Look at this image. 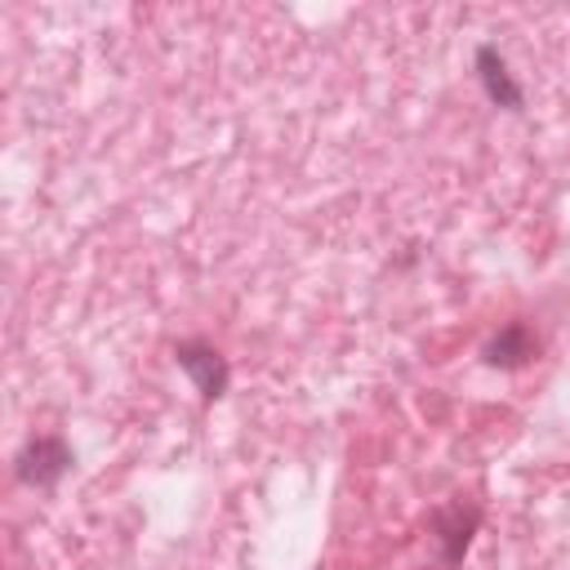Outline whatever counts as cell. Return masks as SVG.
<instances>
[{
  "mask_svg": "<svg viewBox=\"0 0 570 570\" xmlns=\"http://www.w3.org/2000/svg\"><path fill=\"white\" fill-rule=\"evenodd\" d=\"M174 361H178V370L200 387L205 401H218V396L227 392L232 370H227V356H223L214 343H205V338H187V343L174 347Z\"/></svg>",
  "mask_w": 570,
  "mask_h": 570,
  "instance_id": "obj_1",
  "label": "cell"
},
{
  "mask_svg": "<svg viewBox=\"0 0 570 570\" xmlns=\"http://www.w3.org/2000/svg\"><path fill=\"white\" fill-rule=\"evenodd\" d=\"M67 468H71V450H67L62 436H36V441H27L22 454H18V481H22V485L49 490V485H58V476H62Z\"/></svg>",
  "mask_w": 570,
  "mask_h": 570,
  "instance_id": "obj_2",
  "label": "cell"
},
{
  "mask_svg": "<svg viewBox=\"0 0 570 570\" xmlns=\"http://www.w3.org/2000/svg\"><path fill=\"white\" fill-rule=\"evenodd\" d=\"M476 80H481V89H485V98L494 107H508V111H521L525 107V89L517 85L508 58L494 45H481L476 49Z\"/></svg>",
  "mask_w": 570,
  "mask_h": 570,
  "instance_id": "obj_3",
  "label": "cell"
},
{
  "mask_svg": "<svg viewBox=\"0 0 570 570\" xmlns=\"http://www.w3.org/2000/svg\"><path fill=\"white\" fill-rule=\"evenodd\" d=\"M534 352H539V343H534V334H530L525 321H508V325L485 343V361H490V365H503V370L525 365Z\"/></svg>",
  "mask_w": 570,
  "mask_h": 570,
  "instance_id": "obj_4",
  "label": "cell"
},
{
  "mask_svg": "<svg viewBox=\"0 0 570 570\" xmlns=\"http://www.w3.org/2000/svg\"><path fill=\"white\" fill-rule=\"evenodd\" d=\"M476 521H481V512H476V508L463 512V503H454V508L441 512V539H445V561H450V566L468 552V539H472Z\"/></svg>",
  "mask_w": 570,
  "mask_h": 570,
  "instance_id": "obj_5",
  "label": "cell"
}]
</instances>
